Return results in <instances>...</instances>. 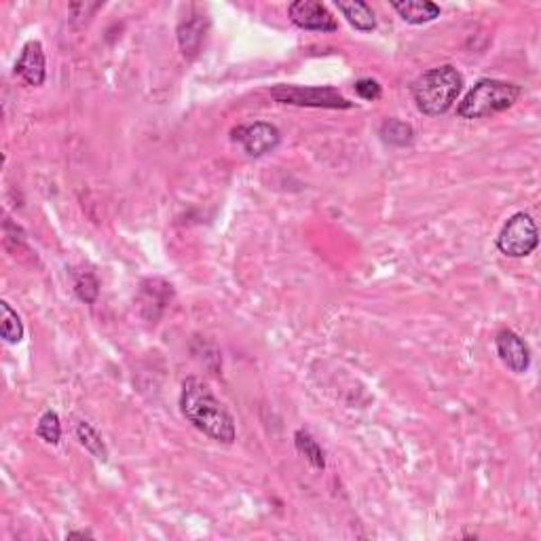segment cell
I'll list each match as a JSON object with an SVG mask.
<instances>
[{
	"mask_svg": "<svg viewBox=\"0 0 541 541\" xmlns=\"http://www.w3.org/2000/svg\"><path fill=\"white\" fill-rule=\"evenodd\" d=\"M180 410L190 426L199 429L207 438L220 442V445H233L237 438L235 419L225 404L214 396L210 385L201 379L190 377L182 383L180 391Z\"/></svg>",
	"mask_w": 541,
	"mask_h": 541,
	"instance_id": "cell-1",
	"label": "cell"
},
{
	"mask_svg": "<svg viewBox=\"0 0 541 541\" xmlns=\"http://www.w3.org/2000/svg\"><path fill=\"white\" fill-rule=\"evenodd\" d=\"M463 75L454 66H440L423 75L413 83V97L417 108L427 116H440L453 108L461 91Z\"/></svg>",
	"mask_w": 541,
	"mask_h": 541,
	"instance_id": "cell-2",
	"label": "cell"
},
{
	"mask_svg": "<svg viewBox=\"0 0 541 541\" xmlns=\"http://www.w3.org/2000/svg\"><path fill=\"white\" fill-rule=\"evenodd\" d=\"M522 96V87L516 83L497 81V78H481L467 96L461 100L457 115L459 119L473 121L493 116L503 110L512 108Z\"/></svg>",
	"mask_w": 541,
	"mask_h": 541,
	"instance_id": "cell-3",
	"label": "cell"
},
{
	"mask_svg": "<svg viewBox=\"0 0 541 541\" xmlns=\"http://www.w3.org/2000/svg\"><path fill=\"white\" fill-rule=\"evenodd\" d=\"M539 245V231L531 214L518 212L508 218L497 237V248L509 258H525Z\"/></svg>",
	"mask_w": 541,
	"mask_h": 541,
	"instance_id": "cell-4",
	"label": "cell"
},
{
	"mask_svg": "<svg viewBox=\"0 0 541 541\" xmlns=\"http://www.w3.org/2000/svg\"><path fill=\"white\" fill-rule=\"evenodd\" d=\"M270 97L281 104H294V106L309 108H353L349 102L332 87H298V85H280L270 89Z\"/></svg>",
	"mask_w": 541,
	"mask_h": 541,
	"instance_id": "cell-5",
	"label": "cell"
},
{
	"mask_svg": "<svg viewBox=\"0 0 541 541\" xmlns=\"http://www.w3.org/2000/svg\"><path fill=\"white\" fill-rule=\"evenodd\" d=\"M233 142L242 144V149L248 152L250 157H262L269 155L278 149L281 142L280 129L270 123L258 121L252 125H242L233 129Z\"/></svg>",
	"mask_w": 541,
	"mask_h": 541,
	"instance_id": "cell-6",
	"label": "cell"
},
{
	"mask_svg": "<svg viewBox=\"0 0 541 541\" xmlns=\"http://www.w3.org/2000/svg\"><path fill=\"white\" fill-rule=\"evenodd\" d=\"M288 15L294 26L311 30V32H336L338 22L330 14L328 7L316 0H297L288 7Z\"/></svg>",
	"mask_w": 541,
	"mask_h": 541,
	"instance_id": "cell-7",
	"label": "cell"
},
{
	"mask_svg": "<svg viewBox=\"0 0 541 541\" xmlns=\"http://www.w3.org/2000/svg\"><path fill=\"white\" fill-rule=\"evenodd\" d=\"M497 353L503 364H506L514 374H525L531 366V352L527 343L512 330H501L495 338Z\"/></svg>",
	"mask_w": 541,
	"mask_h": 541,
	"instance_id": "cell-8",
	"label": "cell"
},
{
	"mask_svg": "<svg viewBox=\"0 0 541 541\" xmlns=\"http://www.w3.org/2000/svg\"><path fill=\"white\" fill-rule=\"evenodd\" d=\"M15 75H20L23 81L32 87H41L47 78V61L45 51L39 41L26 42V47L22 49L20 60L15 64Z\"/></svg>",
	"mask_w": 541,
	"mask_h": 541,
	"instance_id": "cell-9",
	"label": "cell"
},
{
	"mask_svg": "<svg viewBox=\"0 0 541 541\" xmlns=\"http://www.w3.org/2000/svg\"><path fill=\"white\" fill-rule=\"evenodd\" d=\"M207 28H210V22H207L206 15H188L187 20L180 22L178 26V42H180V51L187 60H195L199 55L203 42H206V34Z\"/></svg>",
	"mask_w": 541,
	"mask_h": 541,
	"instance_id": "cell-10",
	"label": "cell"
},
{
	"mask_svg": "<svg viewBox=\"0 0 541 541\" xmlns=\"http://www.w3.org/2000/svg\"><path fill=\"white\" fill-rule=\"evenodd\" d=\"M171 298V286L163 280H146L140 286V307L146 319H159Z\"/></svg>",
	"mask_w": 541,
	"mask_h": 541,
	"instance_id": "cell-11",
	"label": "cell"
},
{
	"mask_svg": "<svg viewBox=\"0 0 541 541\" xmlns=\"http://www.w3.org/2000/svg\"><path fill=\"white\" fill-rule=\"evenodd\" d=\"M391 7L398 11V15L406 23H413V26H423V23L440 17V7L436 3H429V0H393Z\"/></svg>",
	"mask_w": 541,
	"mask_h": 541,
	"instance_id": "cell-12",
	"label": "cell"
},
{
	"mask_svg": "<svg viewBox=\"0 0 541 541\" xmlns=\"http://www.w3.org/2000/svg\"><path fill=\"white\" fill-rule=\"evenodd\" d=\"M336 7L343 14V17H345L355 30H360V32H372V30L377 28L374 11L364 0H349V3L347 0H336Z\"/></svg>",
	"mask_w": 541,
	"mask_h": 541,
	"instance_id": "cell-13",
	"label": "cell"
},
{
	"mask_svg": "<svg viewBox=\"0 0 541 541\" xmlns=\"http://www.w3.org/2000/svg\"><path fill=\"white\" fill-rule=\"evenodd\" d=\"M381 140L390 146H408L415 140V129L408 125V123L398 121V119H390L381 125Z\"/></svg>",
	"mask_w": 541,
	"mask_h": 541,
	"instance_id": "cell-14",
	"label": "cell"
},
{
	"mask_svg": "<svg viewBox=\"0 0 541 541\" xmlns=\"http://www.w3.org/2000/svg\"><path fill=\"white\" fill-rule=\"evenodd\" d=\"M0 313H3V317H0V335L11 345H17V343H22L23 338V324L22 317L17 316V311L11 307L7 300H3L0 303Z\"/></svg>",
	"mask_w": 541,
	"mask_h": 541,
	"instance_id": "cell-15",
	"label": "cell"
},
{
	"mask_svg": "<svg viewBox=\"0 0 541 541\" xmlns=\"http://www.w3.org/2000/svg\"><path fill=\"white\" fill-rule=\"evenodd\" d=\"M294 445H297V451L303 454V457L309 461L311 467H316V470H324L326 467V454L322 451V446H319V442L313 438L311 434L303 432V429H298L297 434H294Z\"/></svg>",
	"mask_w": 541,
	"mask_h": 541,
	"instance_id": "cell-16",
	"label": "cell"
},
{
	"mask_svg": "<svg viewBox=\"0 0 541 541\" xmlns=\"http://www.w3.org/2000/svg\"><path fill=\"white\" fill-rule=\"evenodd\" d=\"M77 438H78V442H81V446H85V451H89L96 459L108 461V448H106V445H104L102 436L97 434L87 421L77 423Z\"/></svg>",
	"mask_w": 541,
	"mask_h": 541,
	"instance_id": "cell-17",
	"label": "cell"
},
{
	"mask_svg": "<svg viewBox=\"0 0 541 541\" xmlns=\"http://www.w3.org/2000/svg\"><path fill=\"white\" fill-rule=\"evenodd\" d=\"M75 292H77V297L83 300V303L94 305L97 300V294H100V284H97L96 275L89 273V270L77 273L75 275Z\"/></svg>",
	"mask_w": 541,
	"mask_h": 541,
	"instance_id": "cell-18",
	"label": "cell"
},
{
	"mask_svg": "<svg viewBox=\"0 0 541 541\" xmlns=\"http://www.w3.org/2000/svg\"><path fill=\"white\" fill-rule=\"evenodd\" d=\"M36 436L47 445L55 446L61 438V426H60V417L53 410H47L45 415L41 417L39 427H36Z\"/></svg>",
	"mask_w": 541,
	"mask_h": 541,
	"instance_id": "cell-19",
	"label": "cell"
},
{
	"mask_svg": "<svg viewBox=\"0 0 541 541\" xmlns=\"http://www.w3.org/2000/svg\"><path fill=\"white\" fill-rule=\"evenodd\" d=\"M355 94H358L362 100L374 102L381 97V85L374 81V78H360V81L355 83Z\"/></svg>",
	"mask_w": 541,
	"mask_h": 541,
	"instance_id": "cell-20",
	"label": "cell"
},
{
	"mask_svg": "<svg viewBox=\"0 0 541 541\" xmlns=\"http://www.w3.org/2000/svg\"><path fill=\"white\" fill-rule=\"evenodd\" d=\"M91 537H94V535L87 531H72L66 535V539H91Z\"/></svg>",
	"mask_w": 541,
	"mask_h": 541,
	"instance_id": "cell-21",
	"label": "cell"
}]
</instances>
